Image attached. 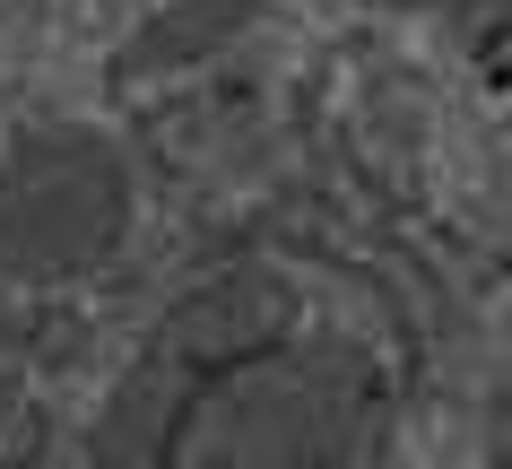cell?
I'll return each mask as SVG.
<instances>
[{"mask_svg": "<svg viewBox=\"0 0 512 469\" xmlns=\"http://www.w3.org/2000/svg\"><path fill=\"white\" fill-rule=\"evenodd\" d=\"M131 235V157L105 131H27L0 157V270L79 278Z\"/></svg>", "mask_w": 512, "mask_h": 469, "instance_id": "cell-2", "label": "cell"}, {"mask_svg": "<svg viewBox=\"0 0 512 469\" xmlns=\"http://www.w3.org/2000/svg\"><path fill=\"white\" fill-rule=\"evenodd\" d=\"M391 9H452V0H391Z\"/></svg>", "mask_w": 512, "mask_h": 469, "instance_id": "cell-4", "label": "cell"}, {"mask_svg": "<svg viewBox=\"0 0 512 469\" xmlns=\"http://www.w3.org/2000/svg\"><path fill=\"white\" fill-rule=\"evenodd\" d=\"M382 374L356 339H270L183 391L165 469H374Z\"/></svg>", "mask_w": 512, "mask_h": 469, "instance_id": "cell-1", "label": "cell"}, {"mask_svg": "<svg viewBox=\"0 0 512 469\" xmlns=\"http://www.w3.org/2000/svg\"><path fill=\"white\" fill-rule=\"evenodd\" d=\"M270 0H165L157 18L131 35V53H122V70L131 79H157V70H191V61L226 53L252 18H261Z\"/></svg>", "mask_w": 512, "mask_h": 469, "instance_id": "cell-3", "label": "cell"}]
</instances>
